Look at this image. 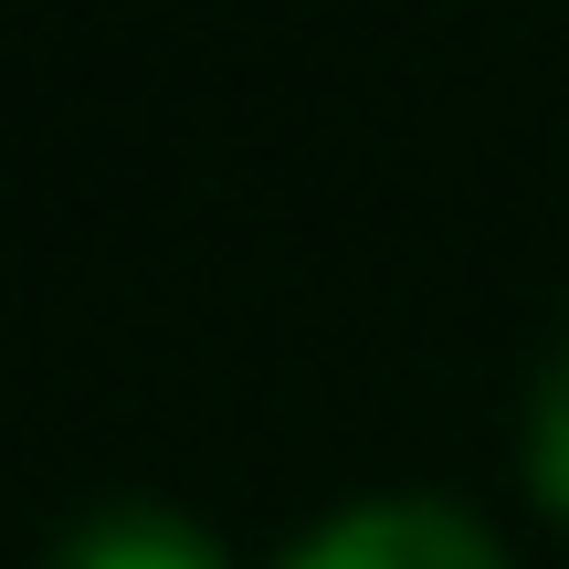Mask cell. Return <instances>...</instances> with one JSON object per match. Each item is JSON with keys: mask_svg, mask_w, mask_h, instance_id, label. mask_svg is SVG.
<instances>
[{"mask_svg": "<svg viewBox=\"0 0 569 569\" xmlns=\"http://www.w3.org/2000/svg\"><path fill=\"white\" fill-rule=\"evenodd\" d=\"M42 569H232V549L169 496H106L53 528Z\"/></svg>", "mask_w": 569, "mask_h": 569, "instance_id": "2", "label": "cell"}, {"mask_svg": "<svg viewBox=\"0 0 569 569\" xmlns=\"http://www.w3.org/2000/svg\"><path fill=\"white\" fill-rule=\"evenodd\" d=\"M517 465H528V496L549 507V528H569V338L549 348V359H538V380H528Z\"/></svg>", "mask_w": 569, "mask_h": 569, "instance_id": "3", "label": "cell"}, {"mask_svg": "<svg viewBox=\"0 0 569 569\" xmlns=\"http://www.w3.org/2000/svg\"><path fill=\"white\" fill-rule=\"evenodd\" d=\"M274 569H517V559L453 496H359V507L317 517Z\"/></svg>", "mask_w": 569, "mask_h": 569, "instance_id": "1", "label": "cell"}]
</instances>
